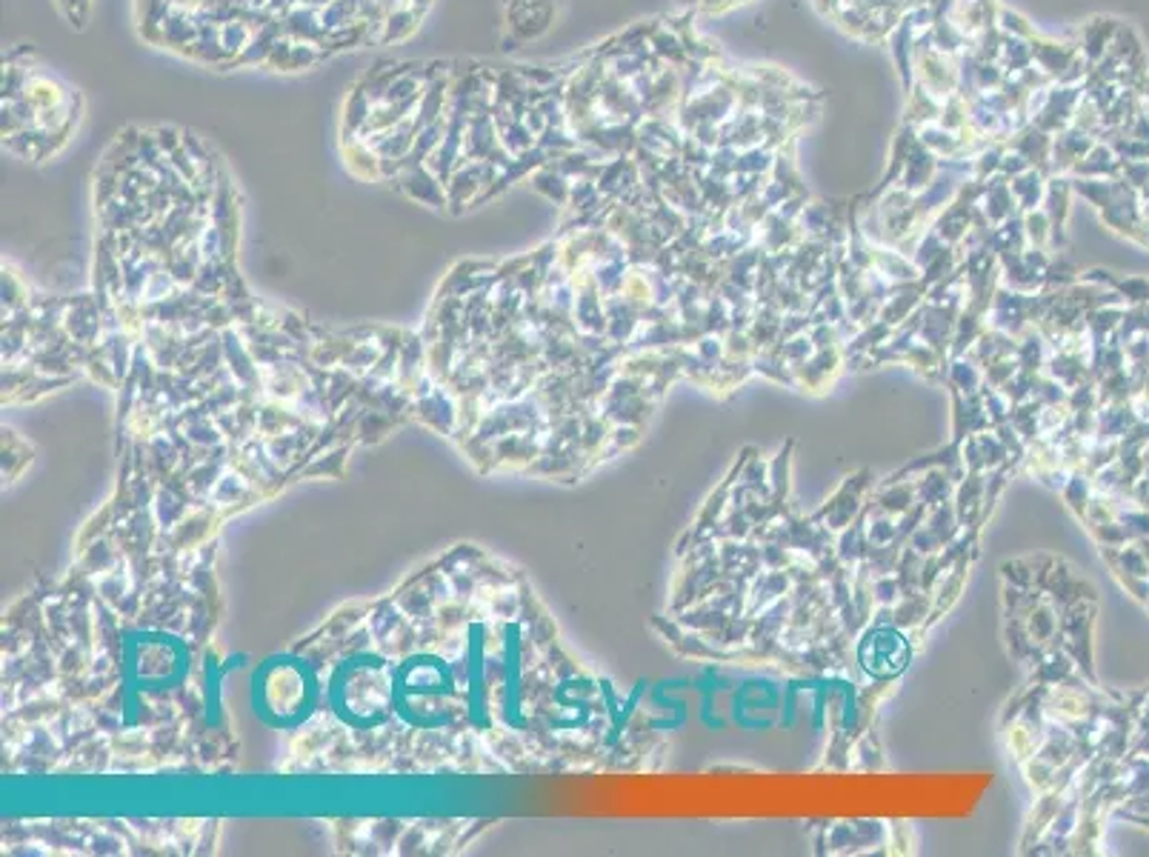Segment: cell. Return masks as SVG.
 <instances>
[{"instance_id": "6da1fadb", "label": "cell", "mask_w": 1149, "mask_h": 857, "mask_svg": "<svg viewBox=\"0 0 1149 857\" xmlns=\"http://www.w3.org/2000/svg\"><path fill=\"white\" fill-rule=\"evenodd\" d=\"M867 666L878 675H889V672H898L904 666V646L889 635H878L867 646Z\"/></svg>"}]
</instances>
